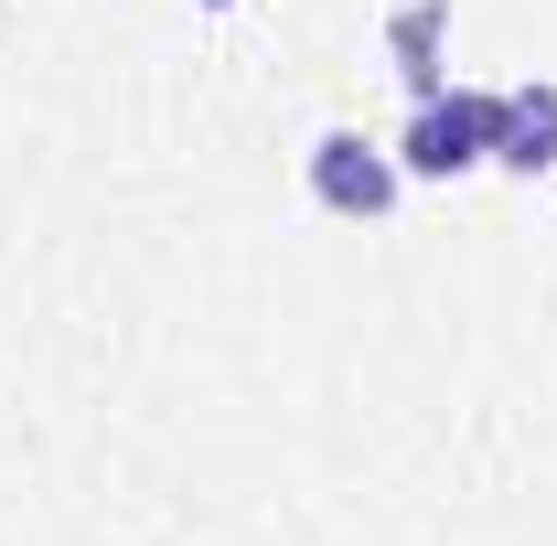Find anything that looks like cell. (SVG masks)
Instances as JSON below:
<instances>
[{
  "label": "cell",
  "instance_id": "cell-3",
  "mask_svg": "<svg viewBox=\"0 0 557 546\" xmlns=\"http://www.w3.org/2000/svg\"><path fill=\"white\" fill-rule=\"evenodd\" d=\"M493 161L525 172V183L557 172V86H515V97H504V139H493Z\"/></svg>",
  "mask_w": 557,
  "mask_h": 546
},
{
  "label": "cell",
  "instance_id": "cell-1",
  "mask_svg": "<svg viewBox=\"0 0 557 546\" xmlns=\"http://www.w3.org/2000/svg\"><path fill=\"white\" fill-rule=\"evenodd\" d=\"M493 139H504V97H493V86H440V97L408 108L397 172H408V183H461V172L493 161Z\"/></svg>",
  "mask_w": 557,
  "mask_h": 546
},
{
  "label": "cell",
  "instance_id": "cell-5",
  "mask_svg": "<svg viewBox=\"0 0 557 546\" xmlns=\"http://www.w3.org/2000/svg\"><path fill=\"white\" fill-rule=\"evenodd\" d=\"M205 11H236V0H205Z\"/></svg>",
  "mask_w": 557,
  "mask_h": 546
},
{
  "label": "cell",
  "instance_id": "cell-4",
  "mask_svg": "<svg viewBox=\"0 0 557 546\" xmlns=\"http://www.w3.org/2000/svg\"><path fill=\"white\" fill-rule=\"evenodd\" d=\"M440 44H450V0H397L386 54H397V75H408V97H440Z\"/></svg>",
  "mask_w": 557,
  "mask_h": 546
},
{
  "label": "cell",
  "instance_id": "cell-2",
  "mask_svg": "<svg viewBox=\"0 0 557 546\" xmlns=\"http://www.w3.org/2000/svg\"><path fill=\"white\" fill-rule=\"evenodd\" d=\"M397 150H375V139H354V129H322L311 139V204L322 214H344V225H375V214L397 204Z\"/></svg>",
  "mask_w": 557,
  "mask_h": 546
}]
</instances>
